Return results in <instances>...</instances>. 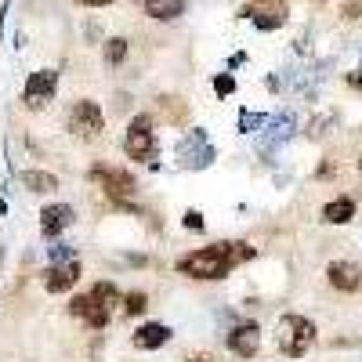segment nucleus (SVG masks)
Returning a JSON list of instances; mask_svg holds the SVG:
<instances>
[{
  "mask_svg": "<svg viewBox=\"0 0 362 362\" xmlns=\"http://www.w3.org/2000/svg\"><path fill=\"white\" fill-rule=\"evenodd\" d=\"M261 348V329L257 322H243V326H235L232 334H228V351L239 355V358H254Z\"/></svg>",
  "mask_w": 362,
  "mask_h": 362,
  "instance_id": "nucleus-9",
  "label": "nucleus"
},
{
  "mask_svg": "<svg viewBox=\"0 0 362 362\" xmlns=\"http://www.w3.org/2000/svg\"><path fill=\"white\" fill-rule=\"evenodd\" d=\"M326 279L341 293H355V290H362V268L351 264V261H334L326 268Z\"/></svg>",
  "mask_w": 362,
  "mask_h": 362,
  "instance_id": "nucleus-10",
  "label": "nucleus"
},
{
  "mask_svg": "<svg viewBox=\"0 0 362 362\" xmlns=\"http://www.w3.org/2000/svg\"><path fill=\"white\" fill-rule=\"evenodd\" d=\"M181 11H185V0H153V4L145 8V15H148V18H160V22L177 18Z\"/></svg>",
  "mask_w": 362,
  "mask_h": 362,
  "instance_id": "nucleus-15",
  "label": "nucleus"
},
{
  "mask_svg": "<svg viewBox=\"0 0 362 362\" xmlns=\"http://www.w3.org/2000/svg\"><path fill=\"white\" fill-rule=\"evenodd\" d=\"M73 225V206L69 203H54V206H44L40 210V228L44 235H58L62 228Z\"/></svg>",
  "mask_w": 362,
  "mask_h": 362,
  "instance_id": "nucleus-11",
  "label": "nucleus"
},
{
  "mask_svg": "<svg viewBox=\"0 0 362 362\" xmlns=\"http://www.w3.org/2000/svg\"><path fill=\"white\" fill-rule=\"evenodd\" d=\"M348 83H351L355 90H362V73H351V76H348Z\"/></svg>",
  "mask_w": 362,
  "mask_h": 362,
  "instance_id": "nucleus-22",
  "label": "nucleus"
},
{
  "mask_svg": "<svg viewBox=\"0 0 362 362\" xmlns=\"http://www.w3.org/2000/svg\"><path fill=\"white\" fill-rule=\"evenodd\" d=\"M254 250L247 243H210L196 254H185L177 261V272L181 276H189V279H203V283H214V279H225L228 272L239 264V261H247Z\"/></svg>",
  "mask_w": 362,
  "mask_h": 362,
  "instance_id": "nucleus-1",
  "label": "nucleus"
},
{
  "mask_svg": "<svg viewBox=\"0 0 362 362\" xmlns=\"http://www.w3.org/2000/svg\"><path fill=\"white\" fill-rule=\"evenodd\" d=\"M351 218H355V199L351 196H341V199L322 206V221L326 225H348Z\"/></svg>",
  "mask_w": 362,
  "mask_h": 362,
  "instance_id": "nucleus-13",
  "label": "nucleus"
},
{
  "mask_svg": "<svg viewBox=\"0 0 362 362\" xmlns=\"http://www.w3.org/2000/svg\"><path fill=\"white\" fill-rule=\"evenodd\" d=\"M22 185L29 189V192H54L58 189V177L54 174H47V170H22Z\"/></svg>",
  "mask_w": 362,
  "mask_h": 362,
  "instance_id": "nucleus-14",
  "label": "nucleus"
},
{
  "mask_svg": "<svg viewBox=\"0 0 362 362\" xmlns=\"http://www.w3.org/2000/svg\"><path fill=\"white\" fill-rule=\"evenodd\" d=\"M214 90L225 98V95H232V90H235V80H232V76H218V80H214Z\"/></svg>",
  "mask_w": 362,
  "mask_h": 362,
  "instance_id": "nucleus-19",
  "label": "nucleus"
},
{
  "mask_svg": "<svg viewBox=\"0 0 362 362\" xmlns=\"http://www.w3.org/2000/svg\"><path fill=\"white\" fill-rule=\"evenodd\" d=\"M185 228H203V218L196 214V210H189V214H185Z\"/></svg>",
  "mask_w": 362,
  "mask_h": 362,
  "instance_id": "nucleus-20",
  "label": "nucleus"
},
{
  "mask_svg": "<svg viewBox=\"0 0 362 362\" xmlns=\"http://www.w3.org/2000/svg\"><path fill=\"white\" fill-rule=\"evenodd\" d=\"M167 341H170V326H163V322H145L134 334V348H141V351H156Z\"/></svg>",
  "mask_w": 362,
  "mask_h": 362,
  "instance_id": "nucleus-12",
  "label": "nucleus"
},
{
  "mask_svg": "<svg viewBox=\"0 0 362 362\" xmlns=\"http://www.w3.org/2000/svg\"><path fill=\"white\" fill-rule=\"evenodd\" d=\"M315 344V322L305 315H283L279 319V351L290 358H300Z\"/></svg>",
  "mask_w": 362,
  "mask_h": 362,
  "instance_id": "nucleus-2",
  "label": "nucleus"
},
{
  "mask_svg": "<svg viewBox=\"0 0 362 362\" xmlns=\"http://www.w3.org/2000/svg\"><path fill=\"white\" fill-rule=\"evenodd\" d=\"M185 362H214V355H206V351H203V355H192V358H185Z\"/></svg>",
  "mask_w": 362,
  "mask_h": 362,
  "instance_id": "nucleus-23",
  "label": "nucleus"
},
{
  "mask_svg": "<svg viewBox=\"0 0 362 362\" xmlns=\"http://www.w3.org/2000/svg\"><path fill=\"white\" fill-rule=\"evenodd\" d=\"M358 170H362V160H358Z\"/></svg>",
  "mask_w": 362,
  "mask_h": 362,
  "instance_id": "nucleus-25",
  "label": "nucleus"
},
{
  "mask_svg": "<svg viewBox=\"0 0 362 362\" xmlns=\"http://www.w3.org/2000/svg\"><path fill=\"white\" fill-rule=\"evenodd\" d=\"M76 4H83V8H105V4H112V0H76Z\"/></svg>",
  "mask_w": 362,
  "mask_h": 362,
  "instance_id": "nucleus-21",
  "label": "nucleus"
},
{
  "mask_svg": "<svg viewBox=\"0 0 362 362\" xmlns=\"http://www.w3.org/2000/svg\"><path fill=\"white\" fill-rule=\"evenodd\" d=\"M54 87H58V73L54 69H37L33 76L25 80V90H22V98L29 109H40L51 95H54Z\"/></svg>",
  "mask_w": 362,
  "mask_h": 362,
  "instance_id": "nucleus-7",
  "label": "nucleus"
},
{
  "mask_svg": "<svg viewBox=\"0 0 362 362\" xmlns=\"http://www.w3.org/2000/svg\"><path fill=\"white\" fill-rule=\"evenodd\" d=\"M124 153L138 163L156 160V131H153V116H134L127 138H124Z\"/></svg>",
  "mask_w": 362,
  "mask_h": 362,
  "instance_id": "nucleus-3",
  "label": "nucleus"
},
{
  "mask_svg": "<svg viewBox=\"0 0 362 362\" xmlns=\"http://www.w3.org/2000/svg\"><path fill=\"white\" fill-rule=\"evenodd\" d=\"M124 58H127V40H124V37H112V40L105 44V62H109V66H119Z\"/></svg>",
  "mask_w": 362,
  "mask_h": 362,
  "instance_id": "nucleus-17",
  "label": "nucleus"
},
{
  "mask_svg": "<svg viewBox=\"0 0 362 362\" xmlns=\"http://www.w3.org/2000/svg\"><path fill=\"white\" fill-rule=\"evenodd\" d=\"M138 4H141V8H148V4H153V0H138Z\"/></svg>",
  "mask_w": 362,
  "mask_h": 362,
  "instance_id": "nucleus-24",
  "label": "nucleus"
},
{
  "mask_svg": "<svg viewBox=\"0 0 362 362\" xmlns=\"http://www.w3.org/2000/svg\"><path fill=\"white\" fill-rule=\"evenodd\" d=\"M69 131H73L76 138H83V141L102 138V131H105V116H102L98 102L80 98V102L69 109Z\"/></svg>",
  "mask_w": 362,
  "mask_h": 362,
  "instance_id": "nucleus-4",
  "label": "nucleus"
},
{
  "mask_svg": "<svg viewBox=\"0 0 362 362\" xmlns=\"http://www.w3.org/2000/svg\"><path fill=\"white\" fill-rule=\"evenodd\" d=\"M90 181H98V185H102L112 199L134 196V192H138L134 174H131V170H119V167H95V170H90Z\"/></svg>",
  "mask_w": 362,
  "mask_h": 362,
  "instance_id": "nucleus-5",
  "label": "nucleus"
},
{
  "mask_svg": "<svg viewBox=\"0 0 362 362\" xmlns=\"http://www.w3.org/2000/svg\"><path fill=\"white\" fill-rule=\"evenodd\" d=\"M69 312H73L76 319H83L90 329H105V326H109V315H112L95 293H80V297H73V300H69Z\"/></svg>",
  "mask_w": 362,
  "mask_h": 362,
  "instance_id": "nucleus-6",
  "label": "nucleus"
},
{
  "mask_svg": "<svg viewBox=\"0 0 362 362\" xmlns=\"http://www.w3.org/2000/svg\"><path fill=\"white\" fill-rule=\"evenodd\" d=\"M145 308H148V297H145L141 290H134V293L124 297V312H127V315H141Z\"/></svg>",
  "mask_w": 362,
  "mask_h": 362,
  "instance_id": "nucleus-18",
  "label": "nucleus"
},
{
  "mask_svg": "<svg viewBox=\"0 0 362 362\" xmlns=\"http://www.w3.org/2000/svg\"><path fill=\"white\" fill-rule=\"evenodd\" d=\"M80 272H83V264H80L76 257L58 261V264H51V268H47L44 286H47L51 293H66V290H73V286L80 283Z\"/></svg>",
  "mask_w": 362,
  "mask_h": 362,
  "instance_id": "nucleus-8",
  "label": "nucleus"
},
{
  "mask_svg": "<svg viewBox=\"0 0 362 362\" xmlns=\"http://www.w3.org/2000/svg\"><path fill=\"white\" fill-rule=\"evenodd\" d=\"M90 293H95V297L102 300V305H105L109 312H112V308L119 305V290H116L112 283H95V286H90Z\"/></svg>",
  "mask_w": 362,
  "mask_h": 362,
  "instance_id": "nucleus-16",
  "label": "nucleus"
}]
</instances>
